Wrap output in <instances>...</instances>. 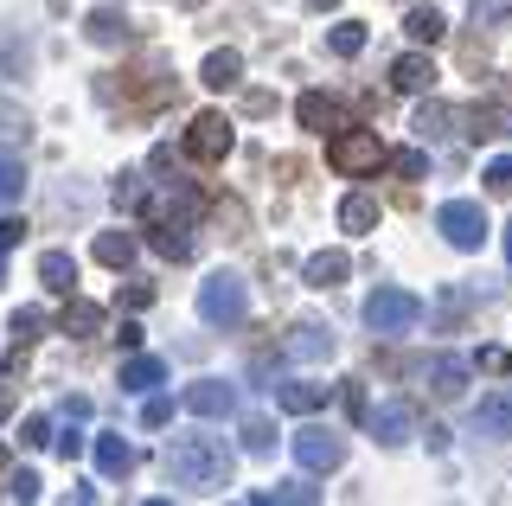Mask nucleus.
Here are the masks:
<instances>
[{
  "label": "nucleus",
  "instance_id": "423d86ee",
  "mask_svg": "<svg viewBox=\"0 0 512 506\" xmlns=\"http://www.w3.org/2000/svg\"><path fill=\"white\" fill-rule=\"evenodd\" d=\"M295 462L308 468V474H333L346 462V436H333V430H320V423H308V430H295Z\"/></svg>",
  "mask_w": 512,
  "mask_h": 506
},
{
  "label": "nucleus",
  "instance_id": "f8f14e48",
  "mask_svg": "<svg viewBox=\"0 0 512 506\" xmlns=\"http://www.w3.org/2000/svg\"><path fill=\"white\" fill-rule=\"evenodd\" d=\"M365 423H372V436L384 442V449H404V442L416 436V410L410 404H378Z\"/></svg>",
  "mask_w": 512,
  "mask_h": 506
},
{
  "label": "nucleus",
  "instance_id": "c9c22d12",
  "mask_svg": "<svg viewBox=\"0 0 512 506\" xmlns=\"http://www.w3.org/2000/svg\"><path fill=\"white\" fill-rule=\"evenodd\" d=\"M167 417H173V404L148 391V404H141V423H148V430H167Z\"/></svg>",
  "mask_w": 512,
  "mask_h": 506
},
{
  "label": "nucleus",
  "instance_id": "2eb2a0df",
  "mask_svg": "<svg viewBox=\"0 0 512 506\" xmlns=\"http://www.w3.org/2000/svg\"><path fill=\"white\" fill-rule=\"evenodd\" d=\"M378 218H384V212H378L372 193H346V199H340V231H346V237H372Z\"/></svg>",
  "mask_w": 512,
  "mask_h": 506
},
{
  "label": "nucleus",
  "instance_id": "9d476101",
  "mask_svg": "<svg viewBox=\"0 0 512 506\" xmlns=\"http://www.w3.org/2000/svg\"><path fill=\"white\" fill-rule=\"evenodd\" d=\"M474 436H493V442H512V391H487L474 404Z\"/></svg>",
  "mask_w": 512,
  "mask_h": 506
},
{
  "label": "nucleus",
  "instance_id": "e433bc0d",
  "mask_svg": "<svg viewBox=\"0 0 512 506\" xmlns=\"http://www.w3.org/2000/svg\"><path fill=\"white\" fill-rule=\"evenodd\" d=\"M20 442L45 449V442H58V436H52V423H45V417H26V423H20Z\"/></svg>",
  "mask_w": 512,
  "mask_h": 506
},
{
  "label": "nucleus",
  "instance_id": "39448f33",
  "mask_svg": "<svg viewBox=\"0 0 512 506\" xmlns=\"http://www.w3.org/2000/svg\"><path fill=\"white\" fill-rule=\"evenodd\" d=\"M436 231L455 250H480V244H487V212H480V199H448L436 212Z\"/></svg>",
  "mask_w": 512,
  "mask_h": 506
},
{
  "label": "nucleus",
  "instance_id": "ea45409f",
  "mask_svg": "<svg viewBox=\"0 0 512 506\" xmlns=\"http://www.w3.org/2000/svg\"><path fill=\"white\" fill-rule=\"evenodd\" d=\"M487 186H512V154H500V161L487 167Z\"/></svg>",
  "mask_w": 512,
  "mask_h": 506
},
{
  "label": "nucleus",
  "instance_id": "bb28decb",
  "mask_svg": "<svg viewBox=\"0 0 512 506\" xmlns=\"http://www.w3.org/2000/svg\"><path fill=\"white\" fill-rule=\"evenodd\" d=\"M237 77H244V58H237V52H212V58H205V71H199V84H212V90H231Z\"/></svg>",
  "mask_w": 512,
  "mask_h": 506
},
{
  "label": "nucleus",
  "instance_id": "4be33fe9",
  "mask_svg": "<svg viewBox=\"0 0 512 506\" xmlns=\"http://www.w3.org/2000/svg\"><path fill=\"white\" fill-rule=\"evenodd\" d=\"M148 244H154L167 263H186V257H192V225H186V218H167V225H154Z\"/></svg>",
  "mask_w": 512,
  "mask_h": 506
},
{
  "label": "nucleus",
  "instance_id": "a19ab883",
  "mask_svg": "<svg viewBox=\"0 0 512 506\" xmlns=\"http://www.w3.org/2000/svg\"><path fill=\"white\" fill-rule=\"evenodd\" d=\"M346 410H352V417H372V410H365V391H359V378L346 385Z\"/></svg>",
  "mask_w": 512,
  "mask_h": 506
},
{
  "label": "nucleus",
  "instance_id": "6e6552de",
  "mask_svg": "<svg viewBox=\"0 0 512 506\" xmlns=\"http://www.w3.org/2000/svg\"><path fill=\"white\" fill-rule=\"evenodd\" d=\"M282 353L301 359V366H320V359L340 353V334H333L327 321H295V327H288V340H282Z\"/></svg>",
  "mask_w": 512,
  "mask_h": 506
},
{
  "label": "nucleus",
  "instance_id": "0eeeda50",
  "mask_svg": "<svg viewBox=\"0 0 512 506\" xmlns=\"http://www.w3.org/2000/svg\"><path fill=\"white\" fill-rule=\"evenodd\" d=\"M231 141H237L231 116L205 109V116H192V129H186V154H192V161H224V154H231Z\"/></svg>",
  "mask_w": 512,
  "mask_h": 506
},
{
  "label": "nucleus",
  "instance_id": "20e7f679",
  "mask_svg": "<svg viewBox=\"0 0 512 506\" xmlns=\"http://www.w3.org/2000/svg\"><path fill=\"white\" fill-rule=\"evenodd\" d=\"M327 161L359 180V173H378L391 154H384V141H378L372 129H333V135H327Z\"/></svg>",
  "mask_w": 512,
  "mask_h": 506
},
{
  "label": "nucleus",
  "instance_id": "c85d7f7f",
  "mask_svg": "<svg viewBox=\"0 0 512 506\" xmlns=\"http://www.w3.org/2000/svg\"><path fill=\"white\" fill-rule=\"evenodd\" d=\"M20 193H26V161L13 148H0V205H13Z\"/></svg>",
  "mask_w": 512,
  "mask_h": 506
},
{
  "label": "nucleus",
  "instance_id": "9b49d317",
  "mask_svg": "<svg viewBox=\"0 0 512 506\" xmlns=\"http://www.w3.org/2000/svg\"><path fill=\"white\" fill-rule=\"evenodd\" d=\"M436 58H429V52H404V58H397V65H391V84L397 90H404V97H429V90H436Z\"/></svg>",
  "mask_w": 512,
  "mask_h": 506
},
{
  "label": "nucleus",
  "instance_id": "a211bd4d",
  "mask_svg": "<svg viewBox=\"0 0 512 506\" xmlns=\"http://www.w3.org/2000/svg\"><path fill=\"white\" fill-rule=\"evenodd\" d=\"M468 359H461V353H436V359H429V385H436L442 391V398H461V391H468Z\"/></svg>",
  "mask_w": 512,
  "mask_h": 506
},
{
  "label": "nucleus",
  "instance_id": "473e14b6",
  "mask_svg": "<svg viewBox=\"0 0 512 506\" xmlns=\"http://www.w3.org/2000/svg\"><path fill=\"white\" fill-rule=\"evenodd\" d=\"M39 334H45V314L39 308H20V314H13V340H20V346H32Z\"/></svg>",
  "mask_w": 512,
  "mask_h": 506
},
{
  "label": "nucleus",
  "instance_id": "f257e3e1",
  "mask_svg": "<svg viewBox=\"0 0 512 506\" xmlns=\"http://www.w3.org/2000/svg\"><path fill=\"white\" fill-rule=\"evenodd\" d=\"M167 481L192 494H218L231 487V442L224 436H180L167 442Z\"/></svg>",
  "mask_w": 512,
  "mask_h": 506
},
{
  "label": "nucleus",
  "instance_id": "b1692460",
  "mask_svg": "<svg viewBox=\"0 0 512 506\" xmlns=\"http://www.w3.org/2000/svg\"><path fill=\"white\" fill-rule=\"evenodd\" d=\"M90 449H96V468H103L109 481H122V474H135V449H128L122 436H96Z\"/></svg>",
  "mask_w": 512,
  "mask_h": 506
},
{
  "label": "nucleus",
  "instance_id": "dca6fc26",
  "mask_svg": "<svg viewBox=\"0 0 512 506\" xmlns=\"http://www.w3.org/2000/svg\"><path fill=\"white\" fill-rule=\"evenodd\" d=\"M301 276H308V289H340V282L352 276V257H346V250H314Z\"/></svg>",
  "mask_w": 512,
  "mask_h": 506
},
{
  "label": "nucleus",
  "instance_id": "ddd939ff",
  "mask_svg": "<svg viewBox=\"0 0 512 506\" xmlns=\"http://www.w3.org/2000/svg\"><path fill=\"white\" fill-rule=\"evenodd\" d=\"M103 321H109L103 302H84V295H71V302H64V314H58V327H64L71 340H96V334H103Z\"/></svg>",
  "mask_w": 512,
  "mask_h": 506
},
{
  "label": "nucleus",
  "instance_id": "1a4fd4ad",
  "mask_svg": "<svg viewBox=\"0 0 512 506\" xmlns=\"http://www.w3.org/2000/svg\"><path fill=\"white\" fill-rule=\"evenodd\" d=\"M186 410L205 417V423L231 417V410H237V385H224V378H199V385H186Z\"/></svg>",
  "mask_w": 512,
  "mask_h": 506
},
{
  "label": "nucleus",
  "instance_id": "58836bf2",
  "mask_svg": "<svg viewBox=\"0 0 512 506\" xmlns=\"http://www.w3.org/2000/svg\"><path fill=\"white\" fill-rule=\"evenodd\" d=\"M26 237V218H0V250H13Z\"/></svg>",
  "mask_w": 512,
  "mask_h": 506
},
{
  "label": "nucleus",
  "instance_id": "6ab92c4d",
  "mask_svg": "<svg viewBox=\"0 0 512 506\" xmlns=\"http://www.w3.org/2000/svg\"><path fill=\"white\" fill-rule=\"evenodd\" d=\"M39 282L52 295H77V257H71V250H45V257H39Z\"/></svg>",
  "mask_w": 512,
  "mask_h": 506
},
{
  "label": "nucleus",
  "instance_id": "393cba45",
  "mask_svg": "<svg viewBox=\"0 0 512 506\" xmlns=\"http://www.w3.org/2000/svg\"><path fill=\"white\" fill-rule=\"evenodd\" d=\"M96 263L128 270V263H135V231H96Z\"/></svg>",
  "mask_w": 512,
  "mask_h": 506
},
{
  "label": "nucleus",
  "instance_id": "a878e982",
  "mask_svg": "<svg viewBox=\"0 0 512 506\" xmlns=\"http://www.w3.org/2000/svg\"><path fill=\"white\" fill-rule=\"evenodd\" d=\"M404 33H410L416 45H442V39H448V20H442L436 7H410V13H404Z\"/></svg>",
  "mask_w": 512,
  "mask_h": 506
},
{
  "label": "nucleus",
  "instance_id": "f3484780",
  "mask_svg": "<svg viewBox=\"0 0 512 506\" xmlns=\"http://www.w3.org/2000/svg\"><path fill=\"white\" fill-rule=\"evenodd\" d=\"M410 129H416V141H423V148H442V141L455 135V109H448V103H423Z\"/></svg>",
  "mask_w": 512,
  "mask_h": 506
},
{
  "label": "nucleus",
  "instance_id": "aec40b11",
  "mask_svg": "<svg viewBox=\"0 0 512 506\" xmlns=\"http://www.w3.org/2000/svg\"><path fill=\"white\" fill-rule=\"evenodd\" d=\"M295 116H301V129H314V135H327V129H340V103L327 97V90H308V97L295 103Z\"/></svg>",
  "mask_w": 512,
  "mask_h": 506
},
{
  "label": "nucleus",
  "instance_id": "c03bdc74",
  "mask_svg": "<svg viewBox=\"0 0 512 506\" xmlns=\"http://www.w3.org/2000/svg\"><path fill=\"white\" fill-rule=\"evenodd\" d=\"M116 340L128 346V353H135V346H141V321H122V327H116Z\"/></svg>",
  "mask_w": 512,
  "mask_h": 506
},
{
  "label": "nucleus",
  "instance_id": "37998d69",
  "mask_svg": "<svg viewBox=\"0 0 512 506\" xmlns=\"http://www.w3.org/2000/svg\"><path fill=\"white\" fill-rule=\"evenodd\" d=\"M90 417V398H64V423H84Z\"/></svg>",
  "mask_w": 512,
  "mask_h": 506
},
{
  "label": "nucleus",
  "instance_id": "7ed1b4c3",
  "mask_svg": "<svg viewBox=\"0 0 512 506\" xmlns=\"http://www.w3.org/2000/svg\"><path fill=\"white\" fill-rule=\"evenodd\" d=\"M423 321V295H410V289H372L365 295V327L372 334H410V327Z\"/></svg>",
  "mask_w": 512,
  "mask_h": 506
},
{
  "label": "nucleus",
  "instance_id": "72a5a7b5",
  "mask_svg": "<svg viewBox=\"0 0 512 506\" xmlns=\"http://www.w3.org/2000/svg\"><path fill=\"white\" fill-rule=\"evenodd\" d=\"M269 442H276V430H269L263 417H250V423H244V449H250V455H269Z\"/></svg>",
  "mask_w": 512,
  "mask_h": 506
},
{
  "label": "nucleus",
  "instance_id": "a18cd8bd",
  "mask_svg": "<svg viewBox=\"0 0 512 506\" xmlns=\"http://www.w3.org/2000/svg\"><path fill=\"white\" fill-rule=\"evenodd\" d=\"M308 7H320V13H327V7H340V0H308Z\"/></svg>",
  "mask_w": 512,
  "mask_h": 506
},
{
  "label": "nucleus",
  "instance_id": "412c9836",
  "mask_svg": "<svg viewBox=\"0 0 512 506\" xmlns=\"http://www.w3.org/2000/svg\"><path fill=\"white\" fill-rule=\"evenodd\" d=\"M276 404L288 410V417H314V410L327 404V385H314V378H295V385L276 391Z\"/></svg>",
  "mask_w": 512,
  "mask_h": 506
},
{
  "label": "nucleus",
  "instance_id": "de8ad7c7",
  "mask_svg": "<svg viewBox=\"0 0 512 506\" xmlns=\"http://www.w3.org/2000/svg\"><path fill=\"white\" fill-rule=\"evenodd\" d=\"M0 462H7V442H0Z\"/></svg>",
  "mask_w": 512,
  "mask_h": 506
},
{
  "label": "nucleus",
  "instance_id": "cd10ccee",
  "mask_svg": "<svg viewBox=\"0 0 512 506\" xmlns=\"http://www.w3.org/2000/svg\"><path fill=\"white\" fill-rule=\"evenodd\" d=\"M250 500H256V506H276V500H288V506H314L320 494H314L308 481H276V487H256Z\"/></svg>",
  "mask_w": 512,
  "mask_h": 506
},
{
  "label": "nucleus",
  "instance_id": "49530a36",
  "mask_svg": "<svg viewBox=\"0 0 512 506\" xmlns=\"http://www.w3.org/2000/svg\"><path fill=\"white\" fill-rule=\"evenodd\" d=\"M506 263H512V225H506Z\"/></svg>",
  "mask_w": 512,
  "mask_h": 506
},
{
  "label": "nucleus",
  "instance_id": "f704fd0d",
  "mask_svg": "<svg viewBox=\"0 0 512 506\" xmlns=\"http://www.w3.org/2000/svg\"><path fill=\"white\" fill-rule=\"evenodd\" d=\"M0 494H7V500H39V474H32V468H20L7 487H0Z\"/></svg>",
  "mask_w": 512,
  "mask_h": 506
},
{
  "label": "nucleus",
  "instance_id": "4c0bfd02",
  "mask_svg": "<svg viewBox=\"0 0 512 506\" xmlns=\"http://www.w3.org/2000/svg\"><path fill=\"white\" fill-rule=\"evenodd\" d=\"M480 366H487L493 378H506L512 372V353H506V346H487V353H480Z\"/></svg>",
  "mask_w": 512,
  "mask_h": 506
},
{
  "label": "nucleus",
  "instance_id": "c756f323",
  "mask_svg": "<svg viewBox=\"0 0 512 506\" xmlns=\"http://www.w3.org/2000/svg\"><path fill=\"white\" fill-rule=\"evenodd\" d=\"M327 52H333V58H359V52H365V26H359V20H340V26L327 33Z\"/></svg>",
  "mask_w": 512,
  "mask_h": 506
},
{
  "label": "nucleus",
  "instance_id": "4468645a",
  "mask_svg": "<svg viewBox=\"0 0 512 506\" xmlns=\"http://www.w3.org/2000/svg\"><path fill=\"white\" fill-rule=\"evenodd\" d=\"M154 385H167V359H154V353H135V359H122V391L148 398Z\"/></svg>",
  "mask_w": 512,
  "mask_h": 506
},
{
  "label": "nucleus",
  "instance_id": "5701e85b",
  "mask_svg": "<svg viewBox=\"0 0 512 506\" xmlns=\"http://www.w3.org/2000/svg\"><path fill=\"white\" fill-rule=\"evenodd\" d=\"M84 33H90V45H122L128 39V13L122 7H90Z\"/></svg>",
  "mask_w": 512,
  "mask_h": 506
},
{
  "label": "nucleus",
  "instance_id": "2f4dec72",
  "mask_svg": "<svg viewBox=\"0 0 512 506\" xmlns=\"http://www.w3.org/2000/svg\"><path fill=\"white\" fill-rule=\"evenodd\" d=\"M391 167L404 173V180H423V173H429V154H423V141H416V148H397V154H391Z\"/></svg>",
  "mask_w": 512,
  "mask_h": 506
},
{
  "label": "nucleus",
  "instance_id": "79ce46f5",
  "mask_svg": "<svg viewBox=\"0 0 512 506\" xmlns=\"http://www.w3.org/2000/svg\"><path fill=\"white\" fill-rule=\"evenodd\" d=\"M58 455H64V462H71V455H84V436H77V430H64V436H58Z\"/></svg>",
  "mask_w": 512,
  "mask_h": 506
},
{
  "label": "nucleus",
  "instance_id": "7c9ffc66",
  "mask_svg": "<svg viewBox=\"0 0 512 506\" xmlns=\"http://www.w3.org/2000/svg\"><path fill=\"white\" fill-rule=\"evenodd\" d=\"M474 26H493V33H512V0H468Z\"/></svg>",
  "mask_w": 512,
  "mask_h": 506
},
{
  "label": "nucleus",
  "instance_id": "f03ea898",
  "mask_svg": "<svg viewBox=\"0 0 512 506\" xmlns=\"http://www.w3.org/2000/svg\"><path fill=\"white\" fill-rule=\"evenodd\" d=\"M199 321L205 327H244L250 321V282L237 270H212L199 282Z\"/></svg>",
  "mask_w": 512,
  "mask_h": 506
}]
</instances>
